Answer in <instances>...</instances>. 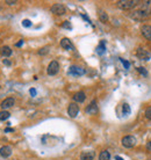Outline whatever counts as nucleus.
Listing matches in <instances>:
<instances>
[{
	"label": "nucleus",
	"instance_id": "f257e3e1",
	"mask_svg": "<svg viewBox=\"0 0 151 160\" xmlns=\"http://www.w3.org/2000/svg\"><path fill=\"white\" fill-rule=\"evenodd\" d=\"M141 2V1H137V0H120L116 2V5L119 6L122 9H131L135 6H137Z\"/></svg>",
	"mask_w": 151,
	"mask_h": 160
},
{
	"label": "nucleus",
	"instance_id": "f03ea898",
	"mask_svg": "<svg viewBox=\"0 0 151 160\" xmlns=\"http://www.w3.org/2000/svg\"><path fill=\"white\" fill-rule=\"evenodd\" d=\"M135 144H136V138L134 137V136H126V137L122 138V145H123V147L130 149V147L135 146Z\"/></svg>",
	"mask_w": 151,
	"mask_h": 160
},
{
	"label": "nucleus",
	"instance_id": "7ed1b4c3",
	"mask_svg": "<svg viewBox=\"0 0 151 160\" xmlns=\"http://www.w3.org/2000/svg\"><path fill=\"white\" fill-rule=\"evenodd\" d=\"M50 11H51V13L56 14V15H63V14H65V12H66V8L62 4H55V5H52Z\"/></svg>",
	"mask_w": 151,
	"mask_h": 160
},
{
	"label": "nucleus",
	"instance_id": "20e7f679",
	"mask_svg": "<svg viewBox=\"0 0 151 160\" xmlns=\"http://www.w3.org/2000/svg\"><path fill=\"white\" fill-rule=\"evenodd\" d=\"M58 71H59V64H58V62H56V60H52L51 63L49 64L48 70H46L48 75H57L58 73Z\"/></svg>",
	"mask_w": 151,
	"mask_h": 160
},
{
	"label": "nucleus",
	"instance_id": "39448f33",
	"mask_svg": "<svg viewBox=\"0 0 151 160\" xmlns=\"http://www.w3.org/2000/svg\"><path fill=\"white\" fill-rule=\"evenodd\" d=\"M136 56L141 59V60H149L151 58V55L149 53V51L144 50L143 48H138L136 50Z\"/></svg>",
	"mask_w": 151,
	"mask_h": 160
},
{
	"label": "nucleus",
	"instance_id": "423d86ee",
	"mask_svg": "<svg viewBox=\"0 0 151 160\" xmlns=\"http://www.w3.org/2000/svg\"><path fill=\"white\" fill-rule=\"evenodd\" d=\"M79 113V107L77 103H70L69 107H68V114H69L70 117L75 118L76 116Z\"/></svg>",
	"mask_w": 151,
	"mask_h": 160
},
{
	"label": "nucleus",
	"instance_id": "0eeeda50",
	"mask_svg": "<svg viewBox=\"0 0 151 160\" xmlns=\"http://www.w3.org/2000/svg\"><path fill=\"white\" fill-rule=\"evenodd\" d=\"M85 73V70L79 67V66H76V65H72L69 70V75H73V77H80Z\"/></svg>",
	"mask_w": 151,
	"mask_h": 160
},
{
	"label": "nucleus",
	"instance_id": "6e6552de",
	"mask_svg": "<svg viewBox=\"0 0 151 160\" xmlns=\"http://www.w3.org/2000/svg\"><path fill=\"white\" fill-rule=\"evenodd\" d=\"M130 15H131V17L135 19V20H143V19L149 16V14H146L145 12H143L142 9H139V8L136 9V11H134Z\"/></svg>",
	"mask_w": 151,
	"mask_h": 160
},
{
	"label": "nucleus",
	"instance_id": "1a4fd4ad",
	"mask_svg": "<svg viewBox=\"0 0 151 160\" xmlns=\"http://www.w3.org/2000/svg\"><path fill=\"white\" fill-rule=\"evenodd\" d=\"M14 103H15V100H14L13 97H7V99H5V100L1 102L0 107H1L2 110H6V109L13 107V106H14Z\"/></svg>",
	"mask_w": 151,
	"mask_h": 160
},
{
	"label": "nucleus",
	"instance_id": "9d476101",
	"mask_svg": "<svg viewBox=\"0 0 151 160\" xmlns=\"http://www.w3.org/2000/svg\"><path fill=\"white\" fill-rule=\"evenodd\" d=\"M61 46H62L63 49H65V50H73V49H75V48H73V44L71 43V41H70L69 38H66V37L62 38V41H61Z\"/></svg>",
	"mask_w": 151,
	"mask_h": 160
},
{
	"label": "nucleus",
	"instance_id": "9b49d317",
	"mask_svg": "<svg viewBox=\"0 0 151 160\" xmlns=\"http://www.w3.org/2000/svg\"><path fill=\"white\" fill-rule=\"evenodd\" d=\"M86 113L90 115H95L97 113H98V107H97V102L93 100L92 102H91V104L88 106L86 108Z\"/></svg>",
	"mask_w": 151,
	"mask_h": 160
},
{
	"label": "nucleus",
	"instance_id": "f8f14e48",
	"mask_svg": "<svg viewBox=\"0 0 151 160\" xmlns=\"http://www.w3.org/2000/svg\"><path fill=\"white\" fill-rule=\"evenodd\" d=\"M141 31H142V35L146 40L151 41V26H143L141 28Z\"/></svg>",
	"mask_w": 151,
	"mask_h": 160
},
{
	"label": "nucleus",
	"instance_id": "ddd939ff",
	"mask_svg": "<svg viewBox=\"0 0 151 160\" xmlns=\"http://www.w3.org/2000/svg\"><path fill=\"white\" fill-rule=\"evenodd\" d=\"M94 152L93 151H84L81 152L80 159L81 160H93L94 159Z\"/></svg>",
	"mask_w": 151,
	"mask_h": 160
},
{
	"label": "nucleus",
	"instance_id": "4468645a",
	"mask_svg": "<svg viewBox=\"0 0 151 160\" xmlns=\"http://www.w3.org/2000/svg\"><path fill=\"white\" fill-rule=\"evenodd\" d=\"M85 99H86V95H85L84 92H78V93H76L75 95H73V100H75L76 102H79V103L84 102Z\"/></svg>",
	"mask_w": 151,
	"mask_h": 160
},
{
	"label": "nucleus",
	"instance_id": "2eb2a0df",
	"mask_svg": "<svg viewBox=\"0 0 151 160\" xmlns=\"http://www.w3.org/2000/svg\"><path fill=\"white\" fill-rule=\"evenodd\" d=\"M11 155H12V149L9 146H2V147L0 149V155H1V157L7 158V157H9Z\"/></svg>",
	"mask_w": 151,
	"mask_h": 160
},
{
	"label": "nucleus",
	"instance_id": "dca6fc26",
	"mask_svg": "<svg viewBox=\"0 0 151 160\" xmlns=\"http://www.w3.org/2000/svg\"><path fill=\"white\" fill-rule=\"evenodd\" d=\"M1 55H2V57H9L12 55V49L9 46H4L1 49Z\"/></svg>",
	"mask_w": 151,
	"mask_h": 160
},
{
	"label": "nucleus",
	"instance_id": "f3484780",
	"mask_svg": "<svg viewBox=\"0 0 151 160\" xmlns=\"http://www.w3.org/2000/svg\"><path fill=\"white\" fill-rule=\"evenodd\" d=\"M105 51H106V45H105V41H101L99 46L97 48V52L99 55H104Z\"/></svg>",
	"mask_w": 151,
	"mask_h": 160
},
{
	"label": "nucleus",
	"instance_id": "a211bd4d",
	"mask_svg": "<svg viewBox=\"0 0 151 160\" xmlns=\"http://www.w3.org/2000/svg\"><path fill=\"white\" fill-rule=\"evenodd\" d=\"M99 160H110V153L108 151H102L99 155Z\"/></svg>",
	"mask_w": 151,
	"mask_h": 160
},
{
	"label": "nucleus",
	"instance_id": "6ab92c4d",
	"mask_svg": "<svg viewBox=\"0 0 151 160\" xmlns=\"http://www.w3.org/2000/svg\"><path fill=\"white\" fill-rule=\"evenodd\" d=\"M11 114L7 110H1L0 111V121H6L7 118H9Z\"/></svg>",
	"mask_w": 151,
	"mask_h": 160
},
{
	"label": "nucleus",
	"instance_id": "aec40b11",
	"mask_svg": "<svg viewBox=\"0 0 151 160\" xmlns=\"http://www.w3.org/2000/svg\"><path fill=\"white\" fill-rule=\"evenodd\" d=\"M99 17H100V20H101L102 22H107V21H108V15H107L104 11L99 12Z\"/></svg>",
	"mask_w": 151,
	"mask_h": 160
},
{
	"label": "nucleus",
	"instance_id": "412c9836",
	"mask_svg": "<svg viewBox=\"0 0 151 160\" xmlns=\"http://www.w3.org/2000/svg\"><path fill=\"white\" fill-rule=\"evenodd\" d=\"M122 108H123V115H124V116H128V115L130 114L131 110H130V107H129L128 103H124V104L122 106Z\"/></svg>",
	"mask_w": 151,
	"mask_h": 160
},
{
	"label": "nucleus",
	"instance_id": "4be33fe9",
	"mask_svg": "<svg viewBox=\"0 0 151 160\" xmlns=\"http://www.w3.org/2000/svg\"><path fill=\"white\" fill-rule=\"evenodd\" d=\"M145 117L148 118V120H151V107H148V108L145 109Z\"/></svg>",
	"mask_w": 151,
	"mask_h": 160
},
{
	"label": "nucleus",
	"instance_id": "5701e85b",
	"mask_svg": "<svg viewBox=\"0 0 151 160\" xmlns=\"http://www.w3.org/2000/svg\"><path fill=\"white\" fill-rule=\"evenodd\" d=\"M120 60H121V63L123 64V66H124V69H129L130 67V64H129V62H126L124 59H122V58H120Z\"/></svg>",
	"mask_w": 151,
	"mask_h": 160
},
{
	"label": "nucleus",
	"instance_id": "b1692460",
	"mask_svg": "<svg viewBox=\"0 0 151 160\" xmlns=\"http://www.w3.org/2000/svg\"><path fill=\"white\" fill-rule=\"evenodd\" d=\"M137 70H138V72H139V73H141V75H144V77H145V75H148V71H146V70H145L144 67H138V69H137Z\"/></svg>",
	"mask_w": 151,
	"mask_h": 160
},
{
	"label": "nucleus",
	"instance_id": "393cba45",
	"mask_svg": "<svg viewBox=\"0 0 151 160\" xmlns=\"http://www.w3.org/2000/svg\"><path fill=\"white\" fill-rule=\"evenodd\" d=\"M22 24H23V27H27V28H28V27H30V26H31V22H30L29 20H27V19H26V20H23V21H22Z\"/></svg>",
	"mask_w": 151,
	"mask_h": 160
},
{
	"label": "nucleus",
	"instance_id": "a878e982",
	"mask_svg": "<svg viewBox=\"0 0 151 160\" xmlns=\"http://www.w3.org/2000/svg\"><path fill=\"white\" fill-rule=\"evenodd\" d=\"M48 49H49V48H48V46H46V48L41 49L40 51H39V53H40V55H46V52H48Z\"/></svg>",
	"mask_w": 151,
	"mask_h": 160
},
{
	"label": "nucleus",
	"instance_id": "bb28decb",
	"mask_svg": "<svg viewBox=\"0 0 151 160\" xmlns=\"http://www.w3.org/2000/svg\"><path fill=\"white\" fill-rule=\"evenodd\" d=\"M63 28H69V29H71V24H70L69 21H65V22L63 23Z\"/></svg>",
	"mask_w": 151,
	"mask_h": 160
},
{
	"label": "nucleus",
	"instance_id": "cd10ccee",
	"mask_svg": "<svg viewBox=\"0 0 151 160\" xmlns=\"http://www.w3.org/2000/svg\"><path fill=\"white\" fill-rule=\"evenodd\" d=\"M30 94H31V96H35V95H36V89H35V88H30Z\"/></svg>",
	"mask_w": 151,
	"mask_h": 160
},
{
	"label": "nucleus",
	"instance_id": "c85d7f7f",
	"mask_svg": "<svg viewBox=\"0 0 151 160\" xmlns=\"http://www.w3.org/2000/svg\"><path fill=\"white\" fill-rule=\"evenodd\" d=\"M6 4H8V5H14V4H17V1L14 0V1H9V0H6Z\"/></svg>",
	"mask_w": 151,
	"mask_h": 160
},
{
	"label": "nucleus",
	"instance_id": "c756f323",
	"mask_svg": "<svg viewBox=\"0 0 151 160\" xmlns=\"http://www.w3.org/2000/svg\"><path fill=\"white\" fill-rule=\"evenodd\" d=\"M22 44H23V41L21 40V41H20V42H17V46H21V45H22Z\"/></svg>",
	"mask_w": 151,
	"mask_h": 160
},
{
	"label": "nucleus",
	"instance_id": "7c9ffc66",
	"mask_svg": "<svg viewBox=\"0 0 151 160\" xmlns=\"http://www.w3.org/2000/svg\"><path fill=\"white\" fill-rule=\"evenodd\" d=\"M5 131H6V132H9V131H13V129H11V128H7V129H6Z\"/></svg>",
	"mask_w": 151,
	"mask_h": 160
},
{
	"label": "nucleus",
	"instance_id": "2f4dec72",
	"mask_svg": "<svg viewBox=\"0 0 151 160\" xmlns=\"http://www.w3.org/2000/svg\"><path fill=\"white\" fill-rule=\"evenodd\" d=\"M115 160H123V159H122L121 157H119V155H116V157H115Z\"/></svg>",
	"mask_w": 151,
	"mask_h": 160
},
{
	"label": "nucleus",
	"instance_id": "473e14b6",
	"mask_svg": "<svg viewBox=\"0 0 151 160\" xmlns=\"http://www.w3.org/2000/svg\"><path fill=\"white\" fill-rule=\"evenodd\" d=\"M4 63H5L6 65H9V64H11V63H9V62H8V60H6V59H5V60H4Z\"/></svg>",
	"mask_w": 151,
	"mask_h": 160
},
{
	"label": "nucleus",
	"instance_id": "72a5a7b5",
	"mask_svg": "<svg viewBox=\"0 0 151 160\" xmlns=\"http://www.w3.org/2000/svg\"><path fill=\"white\" fill-rule=\"evenodd\" d=\"M148 146H149V147H150V149H151V142H150V143H149V144H148Z\"/></svg>",
	"mask_w": 151,
	"mask_h": 160
},
{
	"label": "nucleus",
	"instance_id": "f704fd0d",
	"mask_svg": "<svg viewBox=\"0 0 151 160\" xmlns=\"http://www.w3.org/2000/svg\"><path fill=\"white\" fill-rule=\"evenodd\" d=\"M0 51H1V50H0Z\"/></svg>",
	"mask_w": 151,
	"mask_h": 160
}]
</instances>
